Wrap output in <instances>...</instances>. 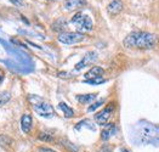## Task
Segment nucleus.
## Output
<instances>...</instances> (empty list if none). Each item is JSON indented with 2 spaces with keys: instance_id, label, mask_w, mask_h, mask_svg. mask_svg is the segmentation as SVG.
I'll return each mask as SVG.
<instances>
[{
  "instance_id": "1",
  "label": "nucleus",
  "mask_w": 159,
  "mask_h": 152,
  "mask_svg": "<svg viewBox=\"0 0 159 152\" xmlns=\"http://www.w3.org/2000/svg\"><path fill=\"white\" fill-rule=\"evenodd\" d=\"M157 35L148 32H134L124 39V46L136 49H152L157 45Z\"/></svg>"
},
{
  "instance_id": "2",
  "label": "nucleus",
  "mask_w": 159,
  "mask_h": 152,
  "mask_svg": "<svg viewBox=\"0 0 159 152\" xmlns=\"http://www.w3.org/2000/svg\"><path fill=\"white\" fill-rule=\"evenodd\" d=\"M29 101H30V104H32L34 111H35L39 116H41V117L51 118L53 114H55V111H53L52 106H51L49 102L44 101L41 97L35 96V95H30V96H29Z\"/></svg>"
},
{
  "instance_id": "3",
  "label": "nucleus",
  "mask_w": 159,
  "mask_h": 152,
  "mask_svg": "<svg viewBox=\"0 0 159 152\" xmlns=\"http://www.w3.org/2000/svg\"><path fill=\"white\" fill-rule=\"evenodd\" d=\"M79 33H83V32H89L91 30L93 27V21L91 18L88 16V15L83 14V12H78L75 14L73 17H72V21H70Z\"/></svg>"
},
{
  "instance_id": "4",
  "label": "nucleus",
  "mask_w": 159,
  "mask_h": 152,
  "mask_svg": "<svg viewBox=\"0 0 159 152\" xmlns=\"http://www.w3.org/2000/svg\"><path fill=\"white\" fill-rule=\"evenodd\" d=\"M57 39L62 44L72 45V44L83 42L85 39V35L83 33H79V32H63V33H60Z\"/></svg>"
},
{
  "instance_id": "5",
  "label": "nucleus",
  "mask_w": 159,
  "mask_h": 152,
  "mask_svg": "<svg viewBox=\"0 0 159 152\" xmlns=\"http://www.w3.org/2000/svg\"><path fill=\"white\" fill-rule=\"evenodd\" d=\"M114 107H116L114 104L111 102V104H108L102 111H100L98 113H96V114H95V121H96V123L100 125L106 124L107 122H108V119L111 118L112 112L114 111Z\"/></svg>"
},
{
  "instance_id": "6",
  "label": "nucleus",
  "mask_w": 159,
  "mask_h": 152,
  "mask_svg": "<svg viewBox=\"0 0 159 152\" xmlns=\"http://www.w3.org/2000/svg\"><path fill=\"white\" fill-rule=\"evenodd\" d=\"M85 5H86L85 0H65V2H63V7L66 9L67 11L77 10V9L85 6Z\"/></svg>"
},
{
  "instance_id": "7",
  "label": "nucleus",
  "mask_w": 159,
  "mask_h": 152,
  "mask_svg": "<svg viewBox=\"0 0 159 152\" xmlns=\"http://www.w3.org/2000/svg\"><path fill=\"white\" fill-rule=\"evenodd\" d=\"M123 7H124V4L120 0H113L112 2L108 4L107 11L109 15H118L123 10Z\"/></svg>"
},
{
  "instance_id": "8",
  "label": "nucleus",
  "mask_w": 159,
  "mask_h": 152,
  "mask_svg": "<svg viewBox=\"0 0 159 152\" xmlns=\"http://www.w3.org/2000/svg\"><path fill=\"white\" fill-rule=\"evenodd\" d=\"M116 131H117L116 124H113V123H106L105 129H103L102 133H101V139H102L103 141H107L111 136H113V135L116 134Z\"/></svg>"
},
{
  "instance_id": "9",
  "label": "nucleus",
  "mask_w": 159,
  "mask_h": 152,
  "mask_svg": "<svg viewBox=\"0 0 159 152\" xmlns=\"http://www.w3.org/2000/svg\"><path fill=\"white\" fill-rule=\"evenodd\" d=\"M105 73L103 68L98 67V66H93L90 71H88L85 73V81H90V79H93V78H98V77H102V74Z\"/></svg>"
},
{
  "instance_id": "10",
  "label": "nucleus",
  "mask_w": 159,
  "mask_h": 152,
  "mask_svg": "<svg viewBox=\"0 0 159 152\" xmlns=\"http://www.w3.org/2000/svg\"><path fill=\"white\" fill-rule=\"evenodd\" d=\"M21 128H22V131L25 134H28L32 129V117L30 114L28 113H25L21 118Z\"/></svg>"
},
{
  "instance_id": "11",
  "label": "nucleus",
  "mask_w": 159,
  "mask_h": 152,
  "mask_svg": "<svg viewBox=\"0 0 159 152\" xmlns=\"http://www.w3.org/2000/svg\"><path fill=\"white\" fill-rule=\"evenodd\" d=\"M95 60H96V54H95V53H88L86 55L84 56V58L80 61L79 63H77V65H75V69H77V71H79V69L84 68L86 65L91 63V62L95 61Z\"/></svg>"
},
{
  "instance_id": "12",
  "label": "nucleus",
  "mask_w": 159,
  "mask_h": 152,
  "mask_svg": "<svg viewBox=\"0 0 159 152\" xmlns=\"http://www.w3.org/2000/svg\"><path fill=\"white\" fill-rule=\"evenodd\" d=\"M97 94H86V95H79L77 97L80 104H90L96 99Z\"/></svg>"
},
{
  "instance_id": "13",
  "label": "nucleus",
  "mask_w": 159,
  "mask_h": 152,
  "mask_svg": "<svg viewBox=\"0 0 159 152\" xmlns=\"http://www.w3.org/2000/svg\"><path fill=\"white\" fill-rule=\"evenodd\" d=\"M58 106H60V108H61V110L63 111V113H65V116H66V117L70 118V117H73V116H74V111L72 110V108H70V107H69L67 104H65V102H61Z\"/></svg>"
},
{
  "instance_id": "14",
  "label": "nucleus",
  "mask_w": 159,
  "mask_h": 152,
  "mask_svg": "<svg viewBox=\"0 0 159 152\" xmlns=\"http://www.w3.org/2000/svg\"><path fill=\"white\" fill-rule=\"evenodd\" d=\"M12 144V139L5 134H0V146H10Z\"/></svg>"
},
{
  "instance_id": "15",
  "label": "nucleus",
  "mask_w": 159,
  "mask_h": 152,
  "mask_svg": "<svg viewBox=\"0 0 159 152\" xmlns=\"http://www.w3.org/2000/svg\"><path fill=\"white\" fill-rule=\"evenodd\" d=\"M10 93H7V91H2V93H0V106H2V105H5L9 100H10Z\"/></svg>"
},
{
  "instance_id": "16",
  "label": "nucleus",
  "mask_w": 159,
  "mask_h": 152,
  "mask_svg": "<svg viewBox=\"0 0 159 152\" xmlns=\"http://www.w3.org/2000/svg\"><path fill=\"white\" fill-rule=\"evenodd\" d=\"M39 140L45 141V142H51V141H53V136L50 135V134H46V133H40Z\"/></svg>"
},
{
  "instance_id": "17",
  "label": "nucleus",
  "mask_w": 159,
  "mask_h": 152,
  "mask_svg": "<svg viewBox=\"0 0 159 152\" xmlns=\"http://www.w3.org/2000/svg\"><path fill=\"white\" fill-rule=\"evenodd\" d=\"M86 83L89 84H101V83H105L106 81L102 78V77H98V78H93V79H90V81H85Z\"/></svg>"
},
{
  "instance_id": "18",
  "label": "nucleus",
  "mask_w": 159,
  "mask_h": 152,
  "mask_svg": "<svg viewBox=\"0 0 159 152\" xmlns=\"http://www.w3.org/2000/svg\"><path fill=\"white\" fill-rule=\"evenodd\" d=\"M102 104H103V100H98L97 102L93 104V105H91V106H90V107L88 108V111H89V112H93V111H95L96 108H97V107H100V106H101Z\"/></svg>"
},
{
  "instance_id": "19",
  "label": "nucleus",
  "mask_w": 159,
  "mask_h": 152,
  "mask_svg": "<svg viewBox=\"0 0 159 152\" xmlns=\"http://www.w3.org/2000/svg\"><path fill=\"white\" fill-rule=\"evenodd\" d=\"M38 151L39 152H56V151H53V150H51V149H49V147H39Z\"/></svg>"
},
{
  "instance_id": "20",
  "label": "nucleus",
  "mask_w": 159,
  "mask_h": 152,
  "mask_svg": "<svg viewBox=\"0 0 159 152\" xmlns=\"http://www.w3.org/2000/svg\"><path fill=\"white\" fill-rule=\"evenodd\" d=\"M121 152H130L129 150H125V149H121Z\"/></svg>"
},
{
  "instance_id": "21",
  "label": "nucleus",
  "mask_w": 159,
  "mask_h": 152,
  "mask_svg": "<svg viewBox=\"0 0 159 152\" xmlns=\"http://www.w3.org/2000/svg\"><path fill=\"white\" fill-rule=\"evenodd\" d=\"M2 82V76H0V83Z\"/></svg>"
},
{
  "instance_id": "22",
  "label": "nucleus",
  "mask_w": 159,
  "mask_h": 152,
  "mask_svg": "<svg viewBox=\"0 0 159 152\" xmlns=\"http://www.w3.org/2000/svg\"><path fill=\"white\" fill-rule=\"evenodd\" d=\"M48 1H53V0H48Z\"/></svg>"
}]
</instances>
